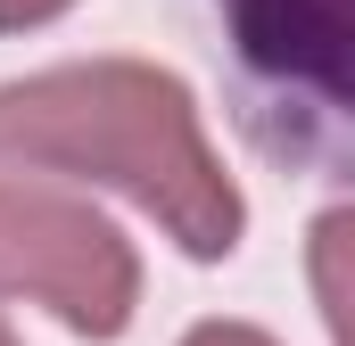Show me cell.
I'll return each mask as SVG.
<instances>
[{"instance_id":"6da1fadb","label":"cell","mask_w":355,"mask_h":346,"mask_svg":"<svg viewBox=\"0 0 355 346\" xmlns=\"http://www.w3.org/2000/svg\"><path fill=\"white\" fill-rule=\"evenodd\" d=\"M0 149L124 181L149 215L174 223V239L190 256H223L232 231H240V198L207 165L198 124H190V107L166 75L91 66V75L17 83V91H0Z\"/></svg>"},{"instance_id":"7a4b0ae2","label":"cell","mask_w":355,"mask_h":346,"mask_svg":"<svg viewBox=\"0 0 355 346\" xmlns=\"http://www.w3.org/2000/svg\"><path fill=\"white\" fill-rule=\"evenodd\" d=\"M240 132L272 165L355 190V0H190Z\"/></svg>"},{"instance_id":"3957f363","label":"cell","mask_w":355,"mask_h":346,"mask_svg":"<svg viewBox=\"0 0 355 346\" xmlns=\"http://www.w3.org/2000/svg\"><path fill=\"white\" fill-rule=\"evenodd\" d=\"M0 289H33L75 330L107 338L132 313V256L116 248V231L91 206L58 198V190L0 181Z\"/></svg>"},{"instance_id":"277c9868","label":"cell","mask_w":355,"mask_h":346,"mask_svg":"<svg viewBox=\"0 0 355 346\" xmlns=\"http://www.w3.org/2000/svg\"><path fill=\"white\" fill-rule=\"evenodd\" d=\"M314 280H322V305H331L339 346H355V215H331L314 231Z\"/></svg>"},{"instance_id":"5b68a950","label":"cell","mask_w":355,"mask_h":346,"mask_svg":"<svg viewBox=\"0 0 355 346\" xmlns=\"http://www.w3.org/2000/svg\"><path fill=\"white\" fill-rule=\"evenodd\" d=\"M50 8H67V0H0V25H33V17H50Z\"/></svg>"},{"instance_id":"8992f818","label":"cell","mask_w":355,"mask_h":346,"mask_svg":"<svg viewBox=\"0 0 355 346\" xmlns=\"http://www.w3.org/2000/svg\"><path fill=\"white\" fill-rule=\"evenodd\" d=\"M190 346H265V338H257V330H198Z\"/></svg>"},{"instance_id":"52a82bcc","label":"cell","mask_w":355,"mask_h":346,"mask_svg":"<svg viewBox=\"0 0 355 346\" xmlns=\"http://www.w3.org/2000/svg\"><path fill=\"white\" fill-rule=\"evenodd\" d=\"M0 346H8V330H0Z\"/></svg>"}]
</instances>
